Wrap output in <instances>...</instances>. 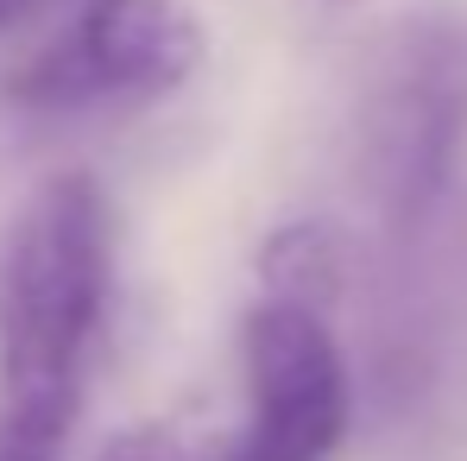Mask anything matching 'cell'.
I'll return each instance as SVG.
<instances>
[{
	"instance_id": "1",
	"label": "cell",
	"mask_w": 467,
	"mask_h": 461,
	"mask_svg": "<svg viewBox=\"0 0 467 461\" xmlns=\"http://www.w3.org/2000/svg\"><path fill=\"white\" fill-rule=\"evenodd\" d=\"M114 291V215L88 171H51L0 246V430L70 443L88 354Z\"/></svg>"
},
{
	"instance_id": "2",
	"label": "cell",
	"mask_w": 467,
	"mask_h": 461,
	"mask_svg": "<svg viewBox=\"0 0 467 461\" xmlns=\"http://www.w3.org/2000/svg\"><path fill=\"white\" fill-rule=\"evenodd\" d=\"M246 424L202 461H328L354 424V380L328 316L291 304L246 309L240 329Z\"/></svg>"
},
{
	"instance_id": "3",
	"label": "cell",
	"mask_w": 467,
	"mask_h": 461,
	"mask_svg": "<svg viewBox=\"0 0 467 461\" xmlns=\"http://www.w3.org/2000/svg\"><path fill=\"white\" fill-rule=\"evenodd\" d=\"M467 152V19L423 13L391 45L373 95V177L398 228H417Z\"/></svg>"
},
{
	"instance_id": "4",
	"label": "cell",
	"mask_w": 467,
	"mask_h": 461,
	"mask_svg": "<svg viewBox=\"0 0 467 461\" xmlns=\"http://www.w3.org/2000/svg\"><path fill=\"white\" fill-rule=\"evenodd\" d=\"M209 32L190 0H88L70 32L19 70V101L82 108V101H158L202 70Z\"/></svg>"
},
{
	"instance_id": "5",
	"label": "cell",
	"mask_w": 467,
	"mask_h": 461,
	"mask_svg": "<svg viewBox=\"0 0 467 461\" xmlns=\"http://www.w3.org/2000/svg\"><path fill=\"white\" fill-rule=\"evenodd\" d=\"M259 285H265V304L328 316L335 298L348 291V234L335 222H322V215L285 222L259 246Z\"/></svg>"
},
{
	"instance_id": "6",
	"label": "cell",
	"mask_w": 467,
	"mask_h": 461,
	"mask_svg": "<svg viewBox=\"0 0 467 461\" xmlns=\"http://www.w3.org/2000/svg\"><path fill=\"white\" fill-rule=\"evenodd\" d=\"M95 461H202L171 424H127V430H114L101 449H95Z\"/></svg>"
},
{
	"instance_id": "7",
	"label": "cell",
	"mask_w": 467,
	"mask_h": 461,
	"mask_svg": "<svg viewBox=\"0 0 467 461\" xmlns=\"http://www.w3.org/2000/svg\"><path fill=\"white\" fill-rule=\"evenodd\" d=\"M0 461H64V456L57 449H38V443H19V436L0 430Z\"/></svg>"
},
{
	"instance_id": "8",
	"label": "cell",
	"mask_w": 467,
	"mask_h": 461,
	"mask_svg": "<svg viewBox=\"0 0 467 461\" xmlns=\"http://www.w3.org/2000/svg\"><path fill=\"white\" fill-rule=\"evenodd\" d=\"M45 0H0V32H13V26H26L32 13H38Z\"/></svg>"
}]
</instances>
